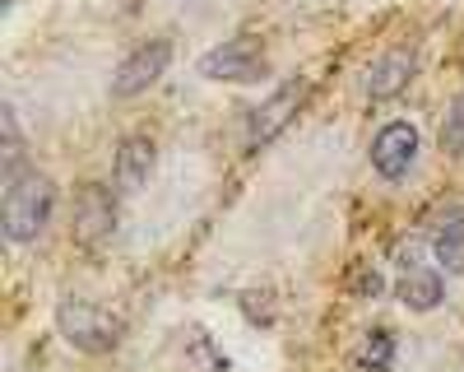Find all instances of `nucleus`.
<instances>
[{
	"mask_svg": "<svg viewBox=\"0 0 464 372\" xmlns=\"http://www.w3.org/2000/svg\"><path fill=\"white\" fill-rule=\"evenodd\" d=\"M168 65H172V43H168V37H149V43H140L121 65H116L111 98H140L144 89H153L163 80Z\"/></svg>",
	"mask_w": 464,
	"mask_h": 372,
	"instance_id": "20e7f679",
	"label": "nucleus"
},
{
	"mask_svg": "<svg viewBox=\"0 0 464 372\" xmlns=\"http://www.w3.org/2000/svg\"><path fill=\"white\" fill-rule=\"evenodd\" d=\"M0 126H5V177H14V172H24V135H19V117H14V107L5 103L0 107Z\"/></svg>",
	"mask_w": 464,
	"mask_h": 372,
	"instance_id": "ddd939ff",
	"label": "nucleus"
},
{
	"mask_svg": "<svg viewBox=\"0 0 464 372\" xmlns=\"http://www.w3.org/2000/svg\"><path fill=\"white\" fill-rule=\"evenodd\" d=\"M153 163H159V149H153V135H144V131L126 135V140H121V149H116V191L135 196L140 186H149Z\"/></svg>",
	"mask_w": 464,
	"mask_h": 372,
	"instance_id": "6e6552de",
	"label": "nucleus"
},
{
	"mask_svg": "<svg viewBox=\"0 0 464 372\" xmlns=\"http://www.w3.org/2000/svg\"><path fill=\"white\" fill-rule=\"evenodd\" d=\"M348 289H353L358 298H376V293H381V275H376L372 266H358L353 279H348Z\"/></svg>",
	"mask_w": 464,
	"mask_h": 372,
	"instance_id": "2eb2a0df",
	"label": "nucleus"
},
{
	"mask_svg": "<svg viewBox=\"0 0 464 372\" xmlns=\"http://www.w3.org/2000/svg\"><path fill=\"white\" fill-rule=\"evenodd\" d=\"M413 70H418V56H413L409 47L385 52V56L372 61V70H367V93H372V98H395V93H404L409 80H413Z\"/></svg>",
	"mask_w": 464,
	"mask_h": 372,
	"instance_id": "1a4fd4ad",
	"label": "nucleus"
},
{
	"mask_svg": "<svg viewBox=\"0 0 464 372\" xmlns=\"http://www.w3.org/2000/svg\"><path fill=\"white\" fill-rule=\"evenodd\" d=\"M418 149H422L418 126H413V122H391V126H381L376 140H372V168H376L385 181H400V177H409Z\"/></svg>",
	"mask_w": 464,
	"mask_h": 372,
	"instance_id": "423d86ee",
	"label": "nucleus"
},
{
	"mask_svg": "<svg viewBox=\"0 0 464 372\" xmlns=\"http://www.w3.org/2000/svg\"><path fill=\"white\" fill-rule=\"evenodd\" d=\"M302 103H306V80H302V74H297V80H284L275 93H269V98L251 112L246 149H265L275 135H284V131H288V122L302 112Z\"/></svg>",
	"mask_w": 464,
	"mask_h": 372,
	"instance_id": "39448f33",
	"label": "nucleus"
},
{
	"mask_svg": "<svg viewBox=\"0 0 464 372\" xmlns=\"http://www.w3.org/2000/svg\"><path fill=\"white\" fill-rule=\"evenodd\" d=\"M56 210V181L37 168H24L5 177V201H0V223H5L10 242H33L47 229V219Z\"/></svg>",
	"mask_w": 464,
	"mask_h": 372,
	"instance_id": "f257e3e1",
	"label": "nucleus"
},
{
	"mask_svg": "<svg viewBox=\"0 0 464 372\" xmlns=\"http://www.w3.org/2000/svg\"><path fill=\"white\" fill-rule=\"evenodd\" d=\"M391 363H395V335H391V330H372L367 345L358 349V367H367V372H391Z\"/></svg>",
	"mask_w": 464,
	"mask_h": 372,
	"instance_id": "f8f14e48",
	"label": "nucleus"
},
{
	"mask_svg": "<svg viewBox=\"0 0 464 372\" xmlns=\"http://www.w3.org/2000/svg\"><path fill=\"white\" fill-rule=\"evenodd\" d=\"M116 233V196L102 181H84L74 191V238L84 247H98Z\"/></svg>",
	"mask_w": 464,
	"mask_h": 372,
	"instance_id": "0eeeda50",
	"label": "nucleus"
},
{
	"mask_svg": "<svg viewBox=\"0 0 464 372\" xmlns=\"http://www.w3.org/2000/svg\"><path fill=\"white\" fill-rule=\"evenodd\" d=\"M441 149L446 154H464V93L455 98V107L446 112V122H441Z\"/></svg>",
	"mask_w": 464,
	"mask_h": 372,
	"instance_id": "4468645a",
	"label": "nucleus"
},
{
	"mask_svg": "<svg viewBox=\"0 0 464 372\" xmlns=\"http://www.w3.org/2000/svg\"><path fill=\"white\" fill-rule=\"evenodd\" d=\"M395 298L409 312H437L441 298H446V279L437 270H404L395 284Z\"/></svg>",
	"mask_w": 464,
	"mask_h": 372,
	"instance_id": "9d476101",
	"label": "nucleus"
},
{
	"mask_svg": "<svg viewBox=\"0 0 464 372\" xmlns=\"http://www.w3.org/2000/svg\"><path fill=\"white\" fill-rule=\"evenodd\" d=\"M56 330H61V340L80 354H111L126 335V321L111 317L98 303H89V298H65L56 308Z\"/></svg>",
	"mask_w": 464,
	"mask_h": 372,
	"instance_id": "f03ea898",
	"label": "nucleus"
},
{
	"mask_svg": "<svg viewBox=\"0 0 464 372\" xmlns=\"http://www.w3.org/2000/svg\"><path fill=\"white\" fill-rule=\"evenodd\" d=\"M432 251L450 275H464V210L446 214L437 229H432Z\"/></svg>",
	"mask_w": 464,
	"mask_h": 372,
	"instance_id": "9b49d317",
	"label": "nucleus"
},
{
	"mask_svg": "<svg viewBox=\"0 0 464 372\" xmlns=\"http://www.w3.org/2000/svg\"><path fill=\"white\" fill-rule=\"evenodd\" d=\"M196 70L205 74V80H218V84H223V80H227V84H251V80H260V74L269 70V61H265L260 37L242 33V37H227V43L209 47Z\"/></svg>",
	"mask_w": 464,
	"mask_h": 372,
	"instance_id": "7ed1b4c3",
	"label": "nucleus"
}]
</instances>
